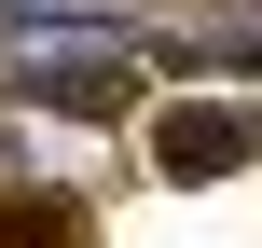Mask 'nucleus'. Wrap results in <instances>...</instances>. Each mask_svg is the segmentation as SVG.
<instances>
[{"mask_svg":"<svg viewBox=\"0 0 262 248\" xmlns=\"http://www.w3.org/2000/svg\"><path fill=\"white\" fill-rule=\"evenodd\" d=\"M249 152H262V110H235V97H193V110L152 124V166L166 179H235Z\"/></svg>","mask_w":262,"mask_h":248,"instance_id":"f257e3e1","label":"nucleus"}]
</instances>
